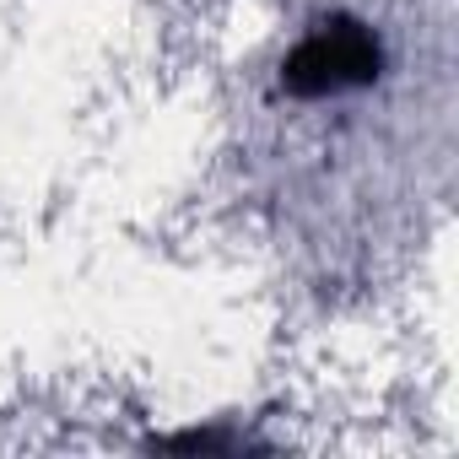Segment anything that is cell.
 <instances>
[{
    "mask_svg": "<svg viewBox=\"0 0 459 459\" xmlns=\"http://www.w3.org/2000/svg\"><path fill=\"white\" fill-rule=\"evenodd\" d=\"M378 71H384L378 33L357 17H325L281 60V92L287 98H341V92L373 87Z\"/></svg>",
    "mask_w": 459,
    "mask_h": 459,
    "instance_id": "6da1fadb",
    "label": "cell"
},
{
    "mask_svg": "<svg viewBox=\"0 0 459 459\" xmlns=\"http://www.w3.org/2000/svg\"><path fill=\"white\" fill-rule=\"evenodd\" d=\"M157 448H184V454H221V448H238L227 432H173V437H157Z\"/></svg>",
    "mask_w": 459,
    "mask_h": 459,
    "instance_id": "7a4b0ae2",
    "label": "cell"
}]
</instances>
